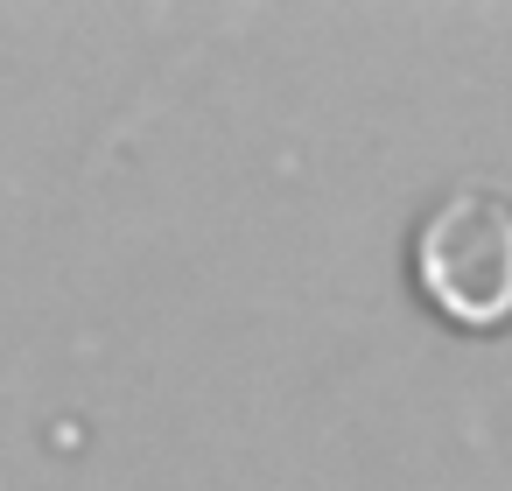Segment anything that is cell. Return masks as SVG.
Instances as JSON below:
<instances>
[{
	"label": "cell",
	"instance_id": "1",
	"mask_svg": "<svg viewBox=\"0 0 512 491\" xmlns=\"http://www.w3.org/2000/svg\"><path fill=\"white\" fill-rule=\"evenodd\" d=\"M414 274L442 316L505 323L512 316V197L498 190L442 197L414 239Z\"/></svg>",
	"mask_w": 512,
	"mask_h": 491
}]
</instances>
